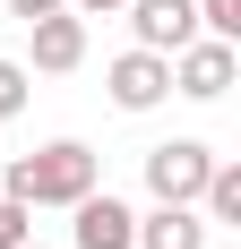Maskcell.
<instances>
[{
  "label": "cell",
  "mask_w": 241,
  "mask_h": 249,
  "mask_svg": "<svg viewBox=\"0 0 241 249\" xmlns=\"http://www.w3.org/2000/svg\"><path fill=\"white\" fill-rule=\"evenodd\" d=\"M95 180H103V155L95 146L52 138V146H35V155L9 163V189H0V198H18V206H78Z\"/></svg>",
  "instance_id": "obj_1"
},
{
  "label": "cell",
  "mask_w": 241,
  "mask_h": 249,
  "mask_svg": "<svg viewBox=\"0 0 241 249\" xmlns=\"http://www.w3.org/2000/svg\"><path fill=\"white\" fill-rule=\"evenodd\" d=\"M207 172H216V155L198 146V138H164V146H146V189H155V206H198Z\"/></svg>",
  "instance_id": "obj_2"
},
{
  "label": "cell",
  "mask_w": 241,
  "mask_h": 249,
  "mask_svg": "<svg viewBox=\"0 0 241 249\" xmlns=\"http://www.w3.org/2000/svg\"><path fill=\"white\" fill-rule=\"evenodd\" d=\"M233 69H241V52H233V43H216V35H198V43H181V52H172V95L216 103L224 86H233Z\"/></svg>",
  "instance_id": "obj_3"
},
{
  "label": "cell",
  "mask_w": 241,
  "mask_h": 249,
  "mask_svg": "<svg viewBox=\"0 0 241 249\" xmlns=\"http://www.w3.org/2000/svg\"><path fill=\"white\" fill-rule=\"evenodd\" d=\"M103 86H112L120 112H155V103L172 95V60L164 52H120L112 69H103Z\"/></svg>",
  "instance_id": "obj_4"
},
{
  "label": "cell",
  "mask_w": 241,
  "mask_h": 249,
  "mask_svg": "<svg viewBox=\"0 0 241 249\" xmlns=\"http://www.w3.org/2000/svg\"><path fill=\"white\" fill-rule=\"evenodd\" d=\"M129 26H138V52H181L198 43V0H129Z\"/></svg>",
  "instance_id": "obj_5"
},
{
  "label": "cell",
  "mask_w": 241,
  "mask_h": 249,
  "mask_svg": "<svg viewBox=\"0 0 241 249\" xmlns=\"http://www.w3.org/2000/svg\"><path fill=\"white\" fill-rule=\"evenodd\" d=\"M69 215H78V249H138V215H129L112 189H86Z\"/></svg>",
  "instance_id": "obj_6"
},
{
  "label": "cell",
  "mask_w": 241,
  "mask_h": 249,
  "mask_svg": "<svg viewBox=\"0 0 241 249\" xmlns=\"http://www.w3.org/2000/svg\"><path fill=\"white\" fill-rule=\"evenodd\" d=\"M86 60V18L78 9H52V18H35V69H78Z\"/></svg>",
  "instance_id": "obj_7"
},
{
  "label": "cell",
  "mask_w": 241,
  "mask_h": 249,
  "mask_svg": "<svg viewBox=\"0 0 241 249\" xmlns=\"http://www.w3.org/2000/svg\"><path fill=\"white\" fill-rule=\"evenodd\" d=\"M207 215L198 206H155V215H138V249H207Z\"/></svg>",
  "instance_id": "obj_8"
},
{
  "label": "cell",
  "mask_w": 241,
  "mask_h": 249,
  "mask_svg": "<svg viewBox=\"0 0 241 249\" xmlns=\"http://www.w3.org/2000/svg\"><path fill=\"white\" fill-rule=\"evenodd\" d=\"M198 26L216 43H241V0H198Z\"/></svg>",
  "instance_id": "obj_9"
},
{
  "label": "cell",
  "mask_w": 241,
  "mask_h": 249,
  "mask_svg": "<svg viewBox=\"0 0 241 249\" xmlns=\"http://www.w3.org/2000/svg\"><path fill=\"white\" fill-rule=\"evenodd\" d=\"M26 241H35V206L0 198V249H26Z\"/></svg>",
  "instance_id": "obj_10"
},
{
  "label": "cell",
  "mask_w": 241,
  "mask_h": 249,
  "mask_svg": "<svg viewBox=\"0 0 241 249\" xmlns=\"http://www.w3.org/2000/svg\"><path fill=\"white\" fill-rule=\"evenodd\" d=\"M26 95H35V86H26V69H18V60H0V121H9V112H26Z\"/></svg>",
  "instance_id": "obj_11"
},
{
  "label": "cell",
  "mask_w": 241,
  "mask_h": 249,
  "mask_svg": "<svg viewBox=\"0 0 241 249\" xmlns=\"http://www.w3.org/2000/svg\"><path fill=\"white\" fill-rule=\"evenodd\" d=\"M9 9H18V18L35 26V18H52V9H69V0H9Z\"/></svg>",
  "instance_id": "obj_12"
},
{
  "label": "cell",
  "mask_w": 241,
  "mask_h": 249,
  "mask_svg": "<svg viewBox=\"0 0 241 249\" xmlns=\"http://www.w3.org/2000/svg\"><path fill=\"white\" fill-rule=\"evenodd\" d=\"M78 18H112V9H129V0H69Z\"/></svg>",
  "instance_id": "obj_13"
}]
</instances>
